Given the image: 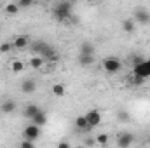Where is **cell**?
Returning <instances> with one entry per match:
<instances>
[{
  "instance_id": "1",
  "label": "cell",
  "mask_w": 150,
  "mask_h": 148,
  "mask_svg": "<svg viewBox=\"0 0 150 148\" xmlns=\"http://www.w3.org/2000/svg\"><path fill=\"white\" fill-rule=\"evenodd\" d=\"M72 9H74V0H58L52 5V16L63 23L72 18Z\"/></svg>"
},
{
  "instance_id": "20",
  "label": "cell",
  "mask_w": 150,
  "mask_h": 148,
  "mask_svg": "<svg viewBox=\"0 0 150 148\" xmlns=\"http://www.w3.org/2000/svg\"><path fill=\"white\" fill-rule=\"evenodd\" d=\"M51 91H52V94H54V96H58V98L65 96V85H63V84H54Z\"/></svg>"
},
{
  "instance_id": "27",
  "label": "cell",
  "mask_w": 150,
  "mask_h": 148,
  "mask_svg": "<svg viewBox=\"0 0 150 148\" xmlns=\"http://www.w3.org/2000/svg\"><path fill=\"white\" fill-rule=\"evenodd\" d=\"M33 145H35V141H32V140H26V138H25V140L19 143V147H21V148H33Z\"/></svg>"
},
{
  "instance_id": "19",
  "label": "cell",
  "mask_w": 150,
  "mask_h": 148,
  "mask_svg": "<svg viewBox=\"0 0 150 148\" xmlns=\"http://www.w3.org/2000/svg\"><path fill=\"white\" fill-rule=\"evenodd\" d=\"M5 12H7V14H11V16L18 14V12H19V5H18V2H16V4H14V2L7 4V5H5Z\"/></svg>"
},
{
  "instance_id": "18",
  "label": "cell",
  "mask_w": 150,
  "mask_h": 148,
  "mask_svg": "<svg viewBox=\"0 0 150 148\" xmlns=\"http://www.w3.org/2000/svg\"><path fill=\"white\" fill-rule=\"evenodd\" d=\"M44 45H45V42L37 40V42H32V44H30V49H32V52H33V54H40V52H42V49H44Z\"/></svg>"
},
{
  "instance_id": "16",
  "label": "cell",
  "mask_w": 150,
  "mask_h": 148,
  "mask_svg": "<svg viewBox=\"0 0 150 148\" xmlns=\"http://www.w3.org/2000/svg\"><path fill=\"white\" fill-rule=\"evenodd\" d=\"M80 54H94V45L91 42H84L80 47H79Z\"/></svg>"
},
{
  "instance_id": "30",
  "label": "cell",
  "mask_w": 150,
  "mask_h": 148,
  "mask_svg": "<svg viewBox=\"0 0 150 148\" xmlns=\"http://www.w3.org/2000/svg\"><path fill=\"white\" fill-rule=\"evenodd\" d=\"M87 2H96V0H87Z\"/></svg>"
},
{
  "instance_id": "6",
  "label": "cell",
  "mask_w": 150,
  "mask_h": 148,
  "mask_svg": "<svg viewBox=\"0 0 150 148\" xmlns=\"http://www.w3.org/2000/svg\"><path fill=\"white\" fill-rule=\"evenodd\" d=\"M86 118H87V124L91 125V127H98L100 124H101V113L98 110H91L86 113Z\"/></svg>"
},
{
  "instance_id": "10",
  "label": "cell",
  "mask_w": 150,
  "mask_h": 148,
  "mask_svg": "<svg viewBox=\"0 0 150 148\" xmlns=\"http://www.w3.org/2000/svg\"><path fill=\"white\" fill-rule=\"evenodd\" d=\"M79 65L84 68L94 65V54H79Z\"/></svg>"
},
{
  "instance_id": "9",
  "label": "cell",
  "mask_w": 150,
  "mask_h": 148,
  "mask_svg": "<svg viewBox=\"0 0 150 148\" xmlns=\"http://www.w3.org/2000/svg\"><path fill=\"white\" fill-rule=\"evenodd\" d=\"M32 42H30V37L28 35H18V37L14 38V42H12V45H14V49H25V47H28Z\"/></svg>"
},
{
  "instance_id": "24",
  "label": "cell",
  "mask_w": 150,
  "mask_h": 148,
  "mask_svg": "<svg viewBox=\"0 0 150 148\" xmlns=\"http://www.w3.org/2000/svg\"><path fill=\"white\" fill-rule=\"evenodd\" d=\"M96 143L98 145H107L108 143V134H98L96 136Z\"/></svg>"
},
{
  "instance_id": "5",
  "label": "cell",
  "mask_w": 150,
  "mask_h": 148,
  "mask_svg": "<svg viewBox=\"0 0 150 148\" xmlns=\"http://www.w3.org/2000/svg\"><path fill=\"white\" fill-rule=\"evenodd\" d=\"M134 21L140 23V25H149L150 23L149 11L143 9V7H136V9H134Z\"/></svg>"
},
{
  "instance_id": "26",
  "label": "cell",
  "mask_w": 150,
  "mask_h": 148,
  "mask_svg": "<svg viewBox=\"0 0 150 148\" xmlns=\"http://www.w3.org/2000/svg\"><path fill=\"white\" fill-rule=\"evenodd\" d=\"M33 2H35V0H18V5H19V9H26V7H30Z\"/></svg>"
},
{
  "instance_id": "29",
  "label": "cell",
  "mask_w": 150,
  "mask_h": 148,
  "mask_svg": "<svg viewBox=\"0 0 150 148\" xmlns=\"http://www.w3.org/2000/svg\"><path fill=\"white\" fill-rule=\"evenodd\" d=\"M84 143H86V145H89V147H91V145H94V143H96V140H91V138H87V140H86V141H84Z\"/></svg>"
},
{
  "instance_id": "23",
  "label": "cell",
  "mask_w": 150,
  "mask_h": 148,
  "mask_svg": "<svg viewBox=\"0 0 150 148\" xmlns=\"http://www.w3.org/2000/svg\"><path fill=\"white\" fill-rule=\"evenodd\" d=\"M143 61H145V58L140 56V54H133V56H131V65H133V66H136V65H140V63H143Z\"/></svg>"
},
{
  "instance_id": "21",
  "label": "cell",
  "mask_w": 150,
  "mask_h": 148,
  "mask_svg": "<svg viewBox=\"0 0 150 148\" xmlns=\"http://www.w3.org/2000/svg\"><path fill=\"white\" fill-rule=\"evenodd\" d=\"M117 120H120V122H129V120H131V115L126 110H119L117 111Z\"/></svg>"
},
{
  "instance_id": "4",
  "label": "cell",
  "mask_w": 150,
  "mask_h": 148,
  "mask_svg": "<svg viewBox=\"0 0 150 148\" xmlns=\"http://www.w3.org/2000/svg\"><path fill=\"white\" fill-rule=\"evenodd\" d=\"M120 68H122V63L117 58H107V59H103V70L107 73H117Z\"/></svg>"
},
{
  "instance_id": "8",
  "label": "cell",
  "mask_w": 150,
  "mask_h": 148,
  "mask_svg": "<svg viewBox=\"0 0 150 148\" xmlns=\"http://www.w3.org/2000/svg\"><path fill=\"white\" fill-rule=\"evenodd\" d=\"M21 91H23L25 94H32V92H35V91H37V82H35L33 78H26V80H23V82H21Z\"/></svg>"
},
{
  "instance_id": "22",
  "label": "cell",
  "mask_w": 150,
  "mask_h": 148,
  "mask_svg": "<svg viewBox=\"0 0 150 148\" xmlns=\"http://www.w3.org/2000/svg\"><path fill=\"white\" fill-rule=\"evenodd\" d=\"M23 68H25V65H23L21 61H12V65H11V70H12L14 73H19V72H23Z\"/></svg>"
},
{
  "instance_id": "17",
  "label": "cell",
  "mask_w": 150,
  "mask_h": 148,
  "mask_svg": "<svg viewBox=\"0 0 150 148\" xmlns=\"http://www.w3.org/2000/svg\"><path fill=\"white\" fill-rule=\"evenodd\" d=\"M122 30L124 32H127V33H133L134 32V19H124L122 21Z\"/></svg>"
},
{
  "instance_id": "31",
  "label": "cell",
  "mask_w": 150,
  "mask_h": 148,
  "mask_svg": "<svg viewBox=\"0 0 150 148\" xmlns=\"http://www.w3.org/2000/svg\"><path fill=\"white\" fill-rule=\"evenodd\" d=\"M149 141H150V134H149Z\"/></svg>"
},
{
  "instance_id": "14",
  "label": "cell",
  "mask_w": 150,
  "mask_h": 148,
  "mask_svg": "<svg viewBox=\"0 0 150 148\" xmlns=\"http://www.w3.org/2000/svg\"><path fill=\"white\" fill-rule=\"evenodd\" d=\"M0 110L4 111V113H12V111L16 110V101H12V99L4 101V103H2V106H0Z\"/></svg>"
},
{
  "instance_id": "25",
  "label": "cell",
  "mask_w": 150,
  "mask_h": 148,
  "mask_svg": "<svg viewBox=\"0 0 150 148\" xmlns=\"http://www.w3.org/2000/svg\"><path fill=\"white\" fill-rule=\"evenodd\" d=\"M11 49H14V45H12L11 42H4V44L0 45V52H2V54H5V52H9Z\"/></svg>"
},
{
  "instance_id": "7",
  "label": "cell",
  "mask_w": 150,
  "mask_h": 148,
  "mask_svg": "<svg viewBox=\"0 0 150 148\" xmlns=\"http://www.w3.org/2000/svg\"><path fill=\"white\" fill-rule=\"evenodd\" d=\"M133 141H134V136H133L131 132H122V134H119V138H117V147L119 148H127V147H131Z\"/></svg>"
},
{
  "instance_id": "3",
  "label": "cell",
  "mask_w": 150,
  "mask_h": 148,
  "mask_svg": "<svg viewBox=\"0 0 150 148\" xmlns=\"http://www.w3.org/2000/svg\"><path fill=\"white\" fill-rule=\"evenodd\" d=\"M23 138H26V140H32V141H37L38 138H40V125L37 124H30V125H26L25 129H23Z\"/></svg>"
},
{
  "instance_id": "11",
  "label": "cell",
  "mask_w": 150,
  "mask_h": 148,
  "mask_svg": "<svg viewBox=\"0 0 150 148\" xmlns=\"http://www.w3.org/2000/svg\"><path fill=\"white\" fill-rule=\"evenodd\" d=\"M75 127H77L79 131H91V129H93V127L87 124L86 115H80V117H77V118H75Z\"/></svg>"
},
{
  "instance_id": "15",
  "label": "cell",
  "mask_w": 150,
  "mask_h": 148,
  "mask_svg": "<svg viewBox=\"0 0 150 148\" xmlns=\"http://www.w3.org/2000/svg\"><path fill=\"white\" fill-rule=\"evenodd\" d=\"M38 110H40V108H38L37 105L30 103V105H26V106H25V111H23V113H25V117H26V118H32V117H33Z\"/></svg>"
},
{
  "instance_id": "12",
  "label": "cell",
  "mask_w": 150,
  "mask_h": 148,
  "mask_svg": "<svg viewBox=\"0 0 150 148\" xmlns=\"http://www.w3.org/2000/svg\"><path fill=\"white\" fill-rule=\"evenodd\" d=\"M30 120H32L33 124H37V125H40V127H42V125H45V124H47V115H45L42 110H38L37 113L30 118Z\"/></svg>"
},
{
  "instance_id": "13",
  "label": "cell",
  "mask_w": 150,
  "mask_h": 148,
  "mask_svg": "<svg viewBox=\"0 0 150 148\" xmlns=\"http://www.w3.org/2000/svg\"><path fill=\"white\" fill-rule=\"evenodd\" d=\"M44 65H45V59H44L40 54H35V56H32V59H30V66H32L33 70H40Z\"/></svg>"
},
{
  "instance_id": "2",
  "label": "cell",
  "mask_w": 150,
  "mask_h": 148,
  "mask_svg": "<svg viewBox=\"0 0 150 148\" xmlns=\"http://www.w3.org/2000/svg\"><path fill=\"white\" fill-rule=\"evenodd\" d=\"M133 75H134V77H138V78L147 80V78L150 77V59H145L143 63H140V65L133 66Z\"/></svg>"
},
{
  "instance_id": "28",
  "label": "cell",
  "mask_w": 150,
  "mask_h": 148,
  "mask_svg": "<svg viewBox=\"0 0 150 148\" xmlns=\"http://www.w3.org/2000/svg\"><path fill=\"white\" fill-rule=\"evenodd\" d=\"M58 147H59V148H68V147H70V143H68V141H59V143H58Z\"/></svg>"
}]
</instances>
